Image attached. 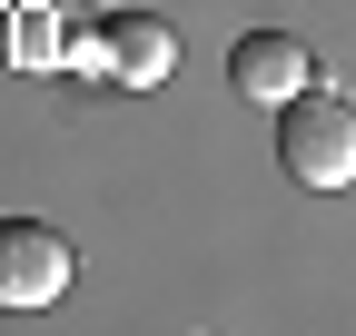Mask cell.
I'll return each instance as SVG.
<instances>
[{"mask_svg": "<svg viewBox=\"0 0 356 336\" xmlns=\"http://www.w3.org/2000/svg\"><path fill=\"white\" fill-rule=\"evenodd\" d=\"M277 158H287V178H307V188H346L356 178V109L297 90L287 119H277Z\"/></svg>", "mask_w": 356, "mask_h": 336, "instance_id": "1", "label": "cell"}, {"mask_svg": "<svg viewBox=\"0 0 356 336\" xmlns=\"http://www.w3.org/2000/svg\"><path fill=\"white\" fill-rule=\"evenodd\" d=\"M70 277H79V258H70L60 228H40V218H0V307H50Z\"/></svg>", "mask_w": 356, "mask_h": 336, "instance_id": "2", "label": "cell"}, {"mask_svg": "<svg viewBox=\"0 0 356 336\" xmlns=\"http://www.w3.org/2000/svg\"><path fill=\"white\" fill-rule=\"evenodd\" d=\"M228 79H238V99L287 109V99L307 90V50H297V30H248V40H238V60H228Z\"/></svg>", "mask_w": 356, "mask_h": 336, "instance_id": "3", "label": "cell"}, {"mask_svg": "<svg viewBox=\"0 0 356 336\" xmlns=\"http://www.w3.org/2000/svg\"><path fill=\"white\" fill-rule=\"evenodd\" d=\"M99 60L119 79H139V90H159V79L178 69V30L159 10H119V20H99Z\"/></svg>", "mask_w": 356, "mask_h": 336, "instance_id": "4", "label": "cell"}]
</instances>
